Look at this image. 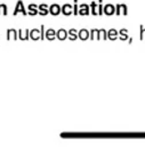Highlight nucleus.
<instances>
[{
  "instance_id": "2eb2a0df",
  "label": "nucleus",
  "mask_w": 145,
  "mask_h": 147,
  "mask_svg": "<svg viewBox=\"0 0 145 147\" xmlns=\"http://www.w3.org/2000/svg\"><path fill=\"white\" fill-rule=\"evenodd\" d=\"M118 34H119V33H118V31H117V30L111 29V30H109V32H108V38H109L110 40H115L117 38L119 37Z\"/></svg>"
},
{
  "instance_id": "20e7f679",
  "label": "nucleus",
  "mask_w": 145,
  "mask_h": 147,
  "mask_svg": "<svg viewBox=\"0 0 145 147\" xmlns=\"http://www.w3.org/2000/svg\"><path fill=\"white\" fill-rule=\"evenodd\" d=\"M103 11H104V14H105V15L111 16V15L115 14V7H114L113 5H111V3H108V5H105V6H104Z\"/></svg>"
},
{
  "instance_id": "0eeeda50",
  "label": "nucleus",
  "mask_w": 145,
  "mask_h": 147,
  "mask_svg": "<svg viewBox=\"0 0 145 147\" xmlns=\"http://www.w3.org/2000/svg\"><path fill=\"white\" fill-rule=\"evenodd\" d=\"M62 13H63L64 15H66V16H69V15L73 14L72 5H70V3H65V5H63V7H62Z\"/></svg>"
},
{
  "instance_id": "aec40b11",
  "label": "nucleus",
  "mask_w": 145,
  "mask_h": 147,
  "mask_svg": "<svg viewBox=\"0 0 145 147\" xmlns=\"http://www.w3.org/2000/svg\"><path fill=\"white\" fill-rule=\"evenodd\" d=\"M0 15H3V16H7L8 15L7 6L5 3H0Z\"/></svg>"
},
{
  "instance_id": "dca6fc26",
  "label": "nucleus",
  "mask_w": 145,
  "mask_h": 147,
  "mask_svg": "<svg viewBox=\"0 0 145 147\" xmlns=\"http://www.w3.org/2000/svg\"><path fill=\"white\" fill-rule=\"evenodd\" d=\"M68 33H69V37L68 38H69L71 41H74V40H77V39L79 38L78 37V32H77V30H75V29H71Z\"/></svg>"
},
{
  "instance_id": "f257e3e1",
  "label": "nucleus",
  "mask_w": 145,
  "mask_h": 147,
  "mask_svg": "<svg viewBox=\"0 0 145 147\" xmlns=\"http://www.w3.org/2000/svg\"><path fill=\"white\" fill-rule=\"evenodd\" d=\"M18 13H22L24 16L28 15V13H26V10H25V8H24V6H23V1H22V0H18V1H17L16 6H15V9H14V11H13V15L16 16Z\"/></svg>"
},
{
  "instance_id": "7ed1b4c3",
  "label": "nucleus",
  "mask_w": 145,
  "mask_h": 147,
  "mask_svg": "<svg viewBox=\"0 0 145 147\" xmlns=\"http://www.w3.org/2000/svg\"><path fill=\"white\" fill-rule=\"evenodd\" d=\"M61 11H62V8H61L60 5H57V3H53V5L49 7V13H50L53 16L60 15Z\"/></svg>"
},
{
  "instance_id": "f3484780",
  "label": "nucleus",
  "mask_w": 145,
  "mask_h": 147,
  "mask_svg": "<svg viewBox=\"0 0 145 147\" xmlns=\"http://www.w3.org/2000/svg\"><path fill=\"white\" fill-rule=\"evenodd\" d=\"M119 38H120V40H122V41L127 40V39L129 38V36H128V31H127L126 29L120 30V31H119Z\"/></svg>"
},
{
  "instance_id": "9d476101",
  "label": "nucleus",
  "mask_w": 145,
  "mask_h": 147,
  "mask_svg": "<svg viewBox=\"0 0 145 147\" xmlns=\"http://www.w3.org/2000/svg\"><path fill=\"white\" fill-rule=\"evenodd\" d=\"M18 38H20L21 40H29V39H30V31H29L28 29L24 30V31L18 30Z\"/></svg>"
},
{
  "instance_id": "b1692460",
  "label": "nucleus",
  "mask_w": 145,
  "mask_h": 147,
  "mask_svg": "<svg viewBox=\"0 0 145 147\" xmlns=\"http://www.w3.org/2000/svg\"><path fill=\"white\" fill-rule=\"evenodd\" d=\"M40 33H41L40 40H43V39H45V25H41V28H40Z\"/></svg>"
},
{
  "instance_id": "412c9836",
  "label": "nucleus",
  "mask_w": 145,
  "mask_h": 147,
  "mask_svg": "<svg viewBox=\"0 0 145 147\" xmlns=\"http://www.w3.org/2000/svg\"><path fill=\"white\" fill-rule=\"evenodd\" d=\"M103 39V40H106L108 39V32L105 30H100V40Z\"/></svg>"
},
{
  "instance_id": "39448f33",
  "label": "nucleus",
  "mask_w": 145,
  "mask_h": 147,
  "mask_svg": "<svg viewBox=\"0 0 145 147\" xmlns=\"http://www.w3.org/2000/svg\"><path fill=\"white\" fill-rule=\"evenodd\" d=\"M38 9H39V15L40 16H46L48 13H49V7L46 5V3H41L38 6Z\"/></svg>"
},
{
  "instance_id": "5701e85b",
  "label": "nucleus",
  "mask_w": 145,
  "mask_h": 147,
  "mask_svg": "<svg viewBox=\"0 0 145 147\" xmlns=\"http://www.w3.org/2000/svg\"><path fill=\"white\" fill-rule=\"evenodd\" d=\"M97 9H98V15L101 16V15H103V9H104V7L102 6V0H100V3H98V7H97Z\"/></svg>"
},
{
  "instance_id": "1a4fd4ad",
  "label": "nucleus",
  "mask_w": 145,
  "mask_h": 147,
  "mask_svg": "<svg viewBox=\"0 0 145 147\" xmlns=\"http://www.w3.org/2000/svg\"><path fill=\"white\" fill-rule=\"evenodd\" d=\"M68 37H69L68 31H65V30H63V29H61V30H58V31L56 32V38H57L58 40H61V41L65 40Z\"/></svg>"
},
{
  "instance_id": "4468645a",
  "label": "nucleus",
  "mask_w": 145,
  "mask_h": 147,
  "mask_svg": "<svg viewBox=\"0 0 145 147\" xmlns=\"http://www.w3.org/2000/svg\"><path fill=\"white\" fill-rule=\"evenodd\" d=\"M78 37H79V39H81V40H87L90 36H89V32L86 29H82V30H80L78 32Z\"/></svg>"
},
{
  "instance_id": "6ab92c4d",
  "label": "nucleus",
  "mask_w": 145,
  "mask_h": 147,
  "mask_svg": "<svg viewBox=\"0 0 145 147\" xmlns=\"http://www.w3.org/2000/svg\"><path fill=\"white\" fill-rule=\"evenodd\" d=\"M97 7H98V5H97L95 1H93L91 5H90V9H91V14H93V15H98V9H97Z\"/></svg>"
},
{
  "instance_id": "9b49d317",
  "label": "nucleus",
  "mask_w": 145,
  "mask_h": 147,
  "mask_svg": "<svg viewBox=\"0 0 145 147\" xmlns=\"http://www.w3.org/2000/svg\"><path fill=\"white\" fill-rule=\"evenodd\" d=\"M79 15H89V6L87 3H82L79 7Z\"/></svg>"
},
{
  "instance_id": "a878e982",
  "label": "nucleus",
  "mask_w": 145,
  "mask_h": 147,
  "mask_svg": "<svg viewBox=\"0 0 145 147\" xmlns=\"http://www.w3.org/2000/svg\"><path fill=\"white\" fill-rule=\"evenodd\" d=\"M144 36H145V29H144Z\"/></svg>"
},
{
  "instance_id": "393cba45",
  "label": "nucleus",
  "mask_w": 145,
  "mask_h": 147,
  "mask_svg": "<svg viewBox=\"0 0 145 147\" xmlns=\"http://www.w3.org/2000/svg\"><path fill=\"white\" fill-rule=\"evenodd\" d=\"M144 39V26L141 25V40Z\"/></svg>"
},
{
  "instance_id": "f8f14e48",
  "label": "nucleus",
  "mask_w": 145,
  "mask_h": 147,
  "mask_svg": "<svg viewBox=\"0 0 145 147\" xmlns=\"http://www.w3.org/2000/svg\"><path fill=\"white\" fill-rule=\"evenodd\" d=\"M45 38L48 40H54L56 38V31L54 29H48L45 33Z\"/></svg>"
},
{
  "instance_id": "423d86ee",
  "label": "nucleus",
  "mask_w": 145,
  "mask_h": 147,
  "mask_svg": "<svg viewBox=\"0 0 145 147\" xmlns=\"http://www.w3.org/2000/svg\"><path fill=\"white\" fill-rule=\"evenodd\" d=\"M17 31L15 29H8L7 30V40H17Z\"/></svg>"
},
{
  "instance_id": "4be33fe9",
  "label": "nucleus",
  "mask_w": 145,
  "mask_h": 147,
  "mask_svg": "<svg viewBox=\"0 0 145 147\" xmlns=\"http://www.w3.org/2000/svg\"><path fill=\"white\" fill-rule=\"evenodd\" d=\"M73 15H79V6H78V0H74V6H73Z\"/></svg>"
},
{
  "instance_id": "ddd939ff",
  "label": "nucleus",
  "mask_w": 145,
  "mask_h": 147,
  "mask_svg": "<svg viewBox=\"0 0 145 147\" xmlns=\"http://www.w3.org/2000/svg\"><path fill=\"white\" fill-rule=\"evenodd\" d=\"M30 38L32 39V40H40V38H41V33H40V31L39 30H37V29H33V30H31L30 31Z\"/></svg>"
},
{
  "instance_id": "6e6552de",
  "label": "nucleus",
  "mask_w": 145,
  "mask_h": 147,
  "mask_svg": "<svg viewBox=\"0 0 145 147\" xmlns=\"http://www.w3.org/2000/svg\"><path fill=\"white\" fill-rule=\"evenodd\" d=\"M28 9H29V13H28V15L35 16V15H37V14H39L38 5H36V3H30V5H29V7H28Z\"/></svg>"
},
{
  "instance_id": "a211bd4d",
  "label": "nucleus",
  "mask_w": 145,
  "mask_h": 147,
  "mask_svg": "<svg viewBox=\"0 0 145 147\" xmlns=\"http://www.w3.org/2000/svg\"><path fill=\"white\" fill-rule=\"evenodd\" d=\"M94 39L100 40V30L97 29H94L90 31V40H94Z\"/></svg>"
},
{
  "instance_id": "f03ea898",
  "label": "nucleus",
  "mask_w": 145,
  "mask_h": 147,
  "mask_svg": "<svg viewBox=\"0 0 145 147\" xmlns=\"http://www.w3.org/2000/svg\"><path fill=\"white\" fill-rule=\"evenodd\" d=\"M115 14L117 15H123L126 16L128 14V9H127V6L121 3V5H117L115 6Z\"/></svg>"
}]
</instances>
